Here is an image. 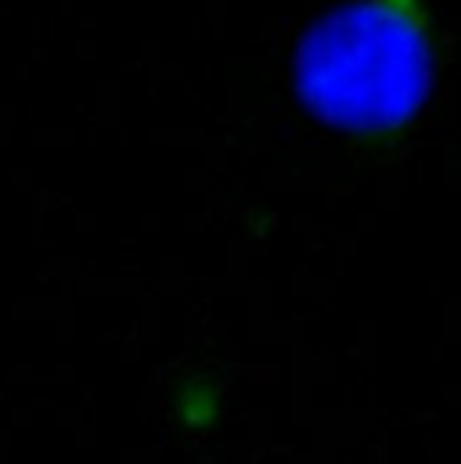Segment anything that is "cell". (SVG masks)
<instances>
[{
  "mask_svg": "<svg viewBox=\"0 0 461 464\" xmlns=\"http://www.w3.org/2000/svg\"><path fill=\"white\" fill-rule=\"evenodd\" d=\"M303 105L346 137L378 144L422 112L433 91V36L422 0H346L303 40Z\"/></svg>",
  "mask_w": 461,
  "mask_h": 464,
  "instance_id": "6da1fadb",
  "label": "cell"
}]
</instances>
